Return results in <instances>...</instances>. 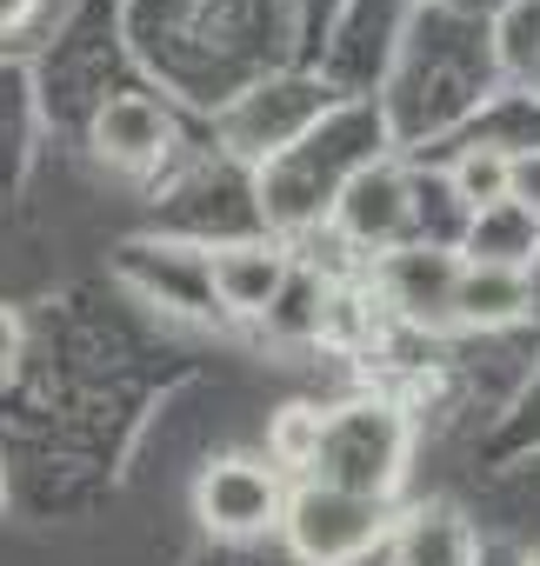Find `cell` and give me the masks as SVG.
Listing matches in <instances>:
<instances>
[{"mask_svg": "<svg viewBox=\"0 0 540 566\" xmlns=\"http://www.w3.org/2000/svg\"><path fill=\"white\" fill-rule=\"evenodd\" d=\"M21 347H28V327H21V314H14V307H0V374H8V367L21 360Z\"/></svg>", "mask_w": 540, "mask_h": 566, "instance_id": "cell-12", "label": "cell"}, {"mask_svg": "<svg viewBox=\"0 0 540 566\" xmlns=\"http://www.w3.org/2000/svg\"><path fill=\"white\" fill-rule=\"evenodd\" d=\"M454 273H460V260H447V253H401V260H387V301L407 307L414 321L447 314Z\"/></svg>", "mask_w": 540, "mask_h": 566, "instance_id": "cell-9", "label": "cell"}, {"mask_svg": "<svg viewBox=\"0 0 540 566\" xmlns=\"http://www.w3.org/2000/svg\"><path fill=\"white\" fill-rule=\"evenodd\" d=\"M194 513H200V526L220 533V539H253V533H267V526H281L288 486H281V473L267 467V460L233 453V460H214V467L200 473Z\"/></svg>", "mask_w": 540, "mask_h": 566, "instance_id": "cell-3", "label": "cell"}, {"mask_svg": "<svg viewBox=\"0 0 540 566\" xmlns=\"http://www.w3.org/2000/svg\"><path fill=\"white\" fill-rule=\"evenodd\" d=\"M401 467H407V420L394 407H381V400H361V407L328 413L308 480L387 506V493L401 486Z\"/></svg>", "mask_w": 540, "mask_h": 566, "instance_id": "cell-1", "label": "cell"}, {"mask_svg": "<svg viewBox=\"0 0 540 566\" xmlns=\"http://www.w3.org/2000/svg\"><path fill=\"white\" fill-rule=\"evenodd\" d=\"M460 260L527 273V266L540 260V207H527V200H500V207L474 213V220H467V240H460Z\"/></svg>", "mask_w": 540, "mask_h": 566, "instance_id": "cell-5", "label": "cell"}, {"mask_svg": "<svg viewBox=\"0 0 540 566\" xmlns=\"http://www.w3.org/2000/svg\"><path fill=\"white\" fill-rule=\"evenodd\" d=\"M281 526H288V539H294V553L308 566H347V559H361L381 539L387 520H381V500H354V493H334V486L308 480L288 500Z\"/></svg>", "mask_w": 540, "mask_h": 566, "instance_id": "cell-2", "label": "cell"}, {"mask_svg": "<svg viewBox=\"0 0 540 566\" xmlns=\"http://www.w3.org/2000/svg\"><path fill=\"white\" fill-rule=\"evenodd\" d=\"M533 307V294H527V273H507V266H474V260H460V273H454V294H447V314L454 321H467V327H507V321H520Z\"/></svg>", "mask_w": 540, "mask_h": 566, "instance_id": "cell-7", "label": "cell"}, {"mask_svg": "<svg viewBox=\"0 0 540 566\" xmlns=\"http://www.w3.org/2000/svg\"><path fill=\"white\" fill-rule=\"evenodd\" d=\"M34 8H41V0H0V34L28 28V21H34Z\"/></svg>", "mask_w": 540, "mask_h": 566, "instance_id": "cell-13", "label": "cell"}, {"mask_svg": "<svg viewBox=\"0 0 540 566\" xmlns=\"http://www.w3.org/2000/svg\"><path fill=\"white\" fill-rule=\"evenodd\" d=\"M321 427H328L321 407H308V400L281 407L274 427H267V460H274V473H308L314 453H321Z\"/></svg>", "mask_w": 540, "mask_h": 566, "instance_id": "cell-11", "label": "cell"}, {"mask_svg": "<svg viewBox=\"0 0 540 566\" xmlns=\"http://www.w3.org/2000/svg\"><path fill=\"white\" fill-rule=\"evenodd\" d=\"M513 180H520V167H513V154H500V147H467V154L454 160V193H460L474 213L513 200Z\"/></svg>", "mask_w": 540, "mask_h": 566, "instance_id": "cell-10", "label": "cell"}, {"mask_svg": "<svg viewBox=\"0 0 540 566\" xmlns=\"http://www.w3.org/2000/svg\"><path fill=\"white\" fill-rule=\"evenodd\" d=\"M207 280H214V301L227 314H267L288 294L294 266H288V253L274 240H233V247H214Z\"/></svg>", "mask_w": 540, "mask_h": 566, "instance_id": "cell-4", "label": "cell"}, {"mask_svg": "<svg viewBox=\"0 0 540 566\" xmlns=\"http://www.w3.org/2000/svg\"><path fill=\"white\" fill-rule=\"evenodd\" d=\"M94 147L107 160H121V167H147L167 147V114L154 101H141V94H121V101H107L94 114Z\"/></svg>", "mask_w": 540, "mask_h": 566, "instance_id": "cell-8", "label": "cell"}, {"mask_svg": "<svg viewBox=\"0 0 540 566\" xmlns=\"http://www.w3.org/2000/svg\"><path fill=\"white\" fill-rule=\"evenodd\" d=\"M480 546H474V526L460 520V506L434 500V506H414L394 533V566H474Z\"/></svg>", "mask_w": 540, "mask_h": 566, "instance_id": "cell-6", "label": "cell"}]
</instances>
